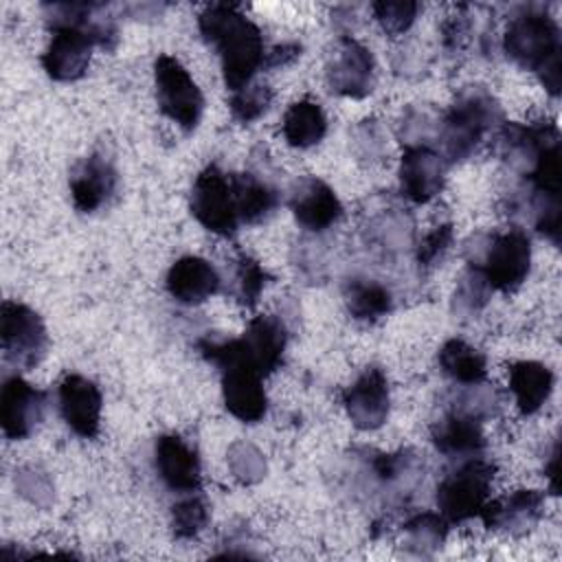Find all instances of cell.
Wrapping results in <instances>:
<instances>
[{
	"mask_svg": "<svg viewBox=\"0 0 562 562\" xmlns=\"http://www.w3.org/2000/svg\"><path fill=\"white\" fill-rule=\"evenodd\" d=\"M198 31L209 48L215 50L224 86L237 92L252 83L266 64L261 29L246 18L237 4L211 2L198 13Z\"/></svg>",
	"mask_w": 562,
	"mask_h": 562,
	"instance_id": "cell-1",
	"label": "cell"
},
{
	"mask_svg": "<svg viewBox=\"0 0 562 562\" xmlns=\"http://www.w3.org/2000/svg\"><path fill=\"white\" fill-rule=\"evenodd\" d=\"M503 110L496 97L483 86H465L450 108L439 116V154L446 162H463L503 127Z\"/></svg>",
	"mask_w": 562,
	"mask_h": 562,
	"instance_id": "cell-2",
	"label": "cell"
},
{
	"mask_svg": "<svg viewBox=\"0 0 562 562\" xmlns=\"http://www.w3.org/2000/svg\"><path fill=\"white\" fill-rule=\"evenodd\" d=\"M503 50L516 66L536 72L551 97L560 94L562 37L558 22L549 13L536 7L516 13L503 33Z\"/></svg>",
	"mask_w": 562,
	"mask_h": 562,
	"instance_id": "cell-3",
	"label": "cell"
},
{
	"mask_svg": "<svg viewBox=\"0 0 562 562\" xmlns=\"http://www.w3.org/2000/svg\"><path fill=\"white\" fill-rule=\"evenodd\" d=\"M503 162L542 191H560V134L551 121L503 123L496 132Z\"/></svg>",
	"mask_w": 562,
	"mask_h": 562,
	"instance_id": "cell-4",
	"label": "cell"
},
{
	"mask_svg": "<svg viewBox=\"0 0 562 562\" xmlns=\"http://www.w3.org/2000/svg\"><path fill=\"white\" fill-rule=\"evenodd\" d=\"M288 329L279 316L259 314L255 316L241 338H200V356L215 364L226 367L231 362H244L263 378L274 373L285 356Z\"/></svg>",
	"mask_w": 562,
	"mask_h": 562,
	"instance_id": "cell-5",
	"label": "cell"
},
{
	"mask_svg": "<svg viewBox=\"0 0 562 562\" xmlns=\"http://www.w3.org/2000/svg\"><path fill=\"white\" fill-rule=\"evenodd\" d=\"M465 261L479 270L492 290L512 294L529 277L531 270V239L525 228H509L503 233H476L465 241Z\"/></svg>",
	"mask_w": 562,
	"mask_h": 562,
	"instance_id": "cell-6",
	"label": "cell"
},
{
	"mask_svg": "<svg viewBox=\"0 0 562 562\" xmlns=\"http://www.w3.org/2000/svg\"><path fill=\"white\" fill-rule=\"evenodd\" d=\"M494 481V465L483 457H470L457 461L439 481L435 498L439 514L448 522H463L481 514L490 501V487Z\"/></svg>",
	"mask_w": 562,
	"mask_h": 562,
	"instance_id": "cell-7",
	"label": "cell"
},
{
	"mask_svg": "<svg viewBox=\"0 0 562 562\" xmlns=\"http://www.w3.org/2000/svg\"><path fill=\"white\" fill-rule=\"evenodd\" d=\"M154 86L158 110L169 121H173L182 132H193L204 112V97L178 57H156Z\"/></svg>",
	"mask_w": 562,
	"mask_h": 562,
	"instance_id": "cell-8",
	"label": "cell"
},
{
	"mask_svg": "<svg viewBox=\"0 0 562 562\" xmlns=\"http://www.w3.org/2000/svg\"><path fill=\"white\" fill-rule=\"evenodd\" d=\"M2 358L13 369H35L48 349V331L42 316L18 301H4L0 310Z\"/></svg>",
	"mask_w": 562,
	"mask_h": 562,
	"instance_id": "cell-9",
	"label": "cell"
},
{
	"mask_svg": "<svg viewBox=\"0 0 562 562\" xmlns=\"http://www.w3.org/2000/svg\"><path fill=\"white\" fill-rule=\"evenodd\" d=\"M189 209L191 215L213 235L233 237L241 226L235 209L231 173L222 171L217 165H209L195 176Z\"/></svg>",
	"mask_w": 562,
	"mask_h": 562,
	"instance_id": "cell-10",
	"label": "cell"
},
{
	"mask_svg": "<svg viewBox=\"0 0 562 562\" xmlns=\"http://www.w3.org/2000/svg\"><path fill=\"white\" fill-rule=\"evenodd\" d=\"M375 79L378 70L371 48L351 35H340L336 50L325 66V83L329 92L347 99H364L373 92Z\"/></svg>",
	"mask_w": 562,
	"mask_h": 562,
	"instance_id": "cell-11",
	"label": "cell"
},
{
	"mask_svg": "<svg viewBox=\"0 0 562 562\" xmlns=\"http://www.w3.org/2000/svg\"><path fill=\"white\" fill-rule=\"evenodd\" d=\"M288 206L296 224L316 235L334 228L345 215L336 191L316 176H301L290 184Z\"/></svg>",
	"mask_w": 562,
	"mask_h": 562,
	"instance_id": "cell-12",
	"label": "cell"
},
{
	"mask_svg": "<svg viewBox=\"0 0 562 562\" xmlns=\"http://www.w3.org/2000/svg\"><path fill=\"white\" fill-rule=\"evenodd\" d=\"M46 413V393L22 375H9L0 389V426L7 439L20 441L35 432Z\"/></svg>",
	"mask_w": 562,
	"mask_h": 562,
	"instance_id": "cell-13",
	"label": "cell"
},
{
	"mask_svg": "<svg viewBox=\"0 0 562 562\" xmlns=\"http://www.w3.org/2000/svg\"><path fill=\"white\" fill-rule=\"evenodd\" d=\"M347 417L358 430H375L389 419L391 389L380 367H367L342 393Z\"/></svg>",
	"mask_w": 562,
	"mask_h": 562,
	"instance_id": "cell-14",
	"label": "cell"
},
{
	"mask_svg": "<svg viewBox=\"0 0 562 562\" xmlns=\"http://www.w3.org/2000/svg\"><path fill=\"white\" fill-rule=\"evenodd\" d=\"M57 408L66 426L81 439H94L101 430L103 395L86 375L70 373L57 386Z\"/></svg>",
	"mask_w": 562,
	"mask_h": 562,
	"instance_id": "cell-15",
	"label": "cell"
},
{
	"mask_svg": "<svg viewBox=\"0 0 562 562\" xmlns=\"http://www.w3.org/2000/svg\"><path fill=\"white\" fill-rule=\"evenodd\" d=\"M70 198L79 213H94L110 202L119 187V171L105 151H92L70 171Z\"/></svg>",
	"mask_w": 562,
	"mask_h": 562,
	"instance_id": "cell-16",
	"label": "cell"
},
{
	"mask_svg": "<svg viewBox=\"0 0 562 562\" xmlns=\"http://www.w3.org/2000/svg\"><path fill=\"white\" fill-rule=\"evenodd\" d=\"M154 468L158 479L178 494L200 492L202 463L191 443L180 435H160L154 443Z\"/></svg>",
	"mask_w": 562,
	"mask_h": 562,
	"instance_id": "cell-17",
	"label": "cell"
},
{
	"mask_svg": "<svg viewBox=\"0 0 562 562\" xmlns=\"http://www.w3.org/2000/svg\"><path fill=\"white\" fill-rule=\"evenodd\" d=\"M544 514V496L538 490H514L503 498L487 501L479 514L483 525L507 536L529 533Z\"/></svg>",
	"mask_w": 562,
	"mask_h": 562,
	"instance_id": "cell-18",
	"label": "cell"
},
{
	"mask_svg": "<svg viewBox=\"0 0 562 562\" xmlns=\"http://www.w3.org/2000/svg\"><path fill=\"white\" fill-rule=\"evenodd\" d=\"M446 165L448 162L432 147H406L397 167L402 195L415 204L430 202L443 189Z\"/></svg>",
	"mask_w": 562,
	"mask_h": 562,
	"instance_id": "cell-19",
	"label": "cell"
},
{
	"mask_svg": "<svg viewBox=\"0 0 562 562\" xmlns=\"http://www.w3.org/2000/svg\"><path fill=\"white\" fill-rule=\"evenodd\" d=\"M220 371L226 411L244 424L261 422L268 413V395L261 382L263 375L244 362H231Z\"/></svg>",
	"mask_w": 562,
	"mask_h": 562,
	"instance_id": "cell-20",
	"label": "cell"
},
{
	"mask_svg": "<svg viewBox=\"0 0 562 562\" xmlns=\"http://www.w3.org/2000/svg\"><path fill=\"white\" fill-rule=\"evenodd\" d=\"M430 441L443 457L452 461L481 457L485 450L483 422L443 404L439 417L430 422Z\"/></svg>",
	"mask_w": 562,
	"mask_h": 562,
	"instance_id": "cell-21",
	"label": "cell"
},
{
	"mask_svg": "<svg viewBox=\"0 0 562 562\" xmlns=\"http://www.w3.org/2000/svg\"><path fill=\"white\" fill-rule=\"evenodd\" d=\"M94 42L81 29H55L42 53V68L53 81H77L90 66Z\"/></svg>",
	"mask_w": 562,
	"mask_h": 562,
	"instance_id": "cell-22",
	"label": "cell"
},
{
	"mask_svg": "<svg viewBox=\"0 0 562 562\" xmlns=\"http://www.w3.org/2000/svg\"><path fill=\"white\" fill-rule=\"evenodd\" d=\"M169 296L182 305H200L222 290L220 270L204 257L187 255L171 263L165 277Z\"/></svg>",
	"mask_w": 562,
	"mask_h": 562,
	"instance_id": "cell-23",
	"label": "cell"
},
{
	"mask_svg": "<svg viewBox=\"0 0 562 562\" xmlns=\"http://www.w3.org/2000/svg\"><path fill=\"white\" fill-rule=\"evenodd\" d=\"M231 187L235 198V209L241 226H255L268 222L279 209L281 193L270 176L261 171L231 173Z\"/></svg>",
	"mask_w": 562,
	"mask_h": 562,
	"instance_id": "cell-24",
	"label": "cell"
},
{
	"mask_svg": "<svg viewBox=\"0 0 562 562\" xmlns=\"http://www.w3.org/2000/svg\"><path fill=\"white\" fill-rule=\"evenodd\" d=\"M509 391L522 415L538 413L553 391V371L538 360H518L507 373Z\"/></svg>",
	"mask_w": 562,
	"mask_h": 562,
	"instance_id": "cell-25",
	"label": "cell"
},
{
	"mask_svg": "<svg viewBox=\"0 0 562 562\" xmlns=\"http://www.w3.org/2000/svg\"><path fill=\"white\" fill-rule=\"evenodd\" d=\"M342 303L351 318L360 323H378L391 314L393 294L378 279L351 274L342 283Z\"/></svg>",
	"mask_w": 562,
	"mask_h": 562,
	"instance_id": "cell-26",
	"label": "cell"
},
{
	"mask_svg": "<svg viewBox=\"0 0 562 562\" xmlns=\"http://www.w3.org/2000/svg\"><path fill=\"white\" fill-rule=\"evenodd\" d=\"M281 134L294 149H310L318 145L327 134V116L318 101L301 99L294 101L281 121Z\"/></svg>",
	"mask_w": 562,
	"mask_h": 562,
	"instance_id": "cell-27",
	"label": "cell"
},
{
	"mask_svg": "<svg viewBox=\"0 0 562 562\" xmlns=\"http://www.w3.org/2000/svg\"><path fill=\"white\" fill-rule=\"evenodd\" d=\"M270 283L268 270L255 257L239 252L231 259L226 268V277H222V285L226 294L241 307H255L259 303L261 292Z\"/></svg>",
	"mask_w": 562,
	"mask_h": 562,
	"instance_id": "cell-28",
	"label": "cell"
},
{
	"mask_svg": "<svg viewBox=\"0 0 562 562\" xmlns=\"http://www.w3.org/2000/svg\"><path fill=\"white\" fill-rule=\"evenodd\" d=\"M441 373L459 386L483 382L487 375V358L483 351L461 338H450L441 345L437 356Z\"/></svg>",
	"mask_w": 562,
	"mask_h": 562,
	"instance_id": "cell-29",
	"label": "cell"
},
{
	"mask_svg": "<svg viewBox=\"0 0 562 562\" xmlns=\"http://www.w3.org/2000/svg\"><path fill=\"white\" fill-rule=\"evenodd\" d=\"M364 233L367 241L382 255H395L413 244V220L400 209H386L367 222Z\"/></svg>",
	"mask_w": 562,
	"mask_h": 562,
	"instance_id": "cell-30",
	"label": "cell"
},
{
	"mask_svg": "<svg viewBox=\"0 0 562 562\" xmlns=\"http://www.w3.org/2000/svg\"><path fill=\"white\" fill-rule=\"evenodd\" d=\"M448 520L441 514L435 512H422L411 516L402 525V536H404V547L422 558L432 555L437 549L443 547L446 536H448Z\"/></svg>",
	"mask_w": 562,
	"mask_h": 562,
	"instance_id": "cell-31",
	"label": "cell"
},
{
	"mask_svg": "<svg viewBox=\"0 0 562 562\" xmlns=\"http://www.w3.org/2000/svg\"><path fill=\"white\" fill-rule=\"evenodd\" d=\"M492 292L494 290L487 283V279L479 270L468 266L454 285L450 310L454 316L463 321L476 318L483 312V307L490 303Z\"/></svg>",
	"mask_w": 562,
	"mask_h": 562,
	"instance_id": "cell-32",
	"label": "cell"
},
{
	"mask_svg": "<svg viewBox=\"0 0 562 562\" xmlns=\"http://www.w3.org/2000/svg\"><path fill=\"white\" fill-rule=\"evenodd\" d=\"M439 116L441 112L432 110L428 103H413L408 105L397 125V136L404 147H417L426 145L432 147L437 138V127H439Z\"/></svg>",
	"mask_w": 562,
	"mask_h": 562,
	"instance_id": "cell-33",
	"label": "cell"
},
{
	"mask_svg": "<svg viewBox=\"0 0 562 562\" xmlns=\"http://www.w3.org/2000/svg\"><path fill=\"white\" fill-rule=\"evenodd\" d=\"M209 522V505L198 492L187 494L171 507V533L176 540L195 538Z\"/></svg>",
	"mask_w": 562,
	"mask_h": 562,
	"instance_id": "cell-34",
	"label": "cell"
},
{
	"mask_svg": "<svg viewBox=\"0 0 562 562\" xmlns=\"http://www.w3.org/2000/svg\"><path fill=\"white\" fill-rule=\"evenodd\" d=\"M419 11H422V4L413 2V0H378V2H371L373 20L391 37L408 33L411 26L415 24Z\"/></svg>",
	"mask_w": 562,
	"mask_h": 562,
	"instance_id": "cell-35",
	"label": "cell"
},
{
	"mask_svg": "<svg viewBox=\"0 0 562 562\" xmlns=\"http://www.w3.org/2000/svg\"><path fill=\"white\" fill-rule=\"evenodd\" d=\"M272 99H274V92L270 90V86L248 83L246 88L233 92V97L228 99V110L237 123L250 125L270 110Z\"/></svg>",
	"mask_w": 562,
	"mask_h": 562,
	"instance_id": "cell-36",
	"label": "cell"
},
{
	"mask_svg": "<svg viewBox=\"0 0 562 562\" xmlns=\"http://www.w3.org/2000/svg\"><path fill=\"white\" fill-rule=\"evenodd\" d=\"M226 463H228V470L233 472V476L241 485L259 483L266 476V470H268L263 452L257 446L248 443V441L231 443V448L226 452Z\"/></svg>",
	"mask_w": 562,
	"mask_h": 562,
	"instance_id": "cell-37",
	"label": "cell"
},
{
	"mask_svg": "<svg viewBox=\"0 0 562 562\" xmlns=\"http://www.w3.org/2000/svg\"><path fill=\"white\" fill-rule=\"evenodd\" d=\"M474 13L470 4H461L457 9V13L448 15L441 26H439V35H441V48L446 55H457L461 53L465 46H470V42L476 35V22H474Z\"/></svg>",
	"mask_w": 562,
	"mask_h": 562,
	"instance_id": "cell-38",
	"label": "cell"
},
{
	"mask_svg": "<svg viewBox=\"0 0 562 562\" xmlns=\"http://www.w3.org/2000/svg\"><path fill=\"white\" fill-rule=\"evenodd\" d=\"M454 241V228L450 222H443V224H437L432 226L417 244L415 248V261H417V268L422 272H430L435 270L443 257L448 255L450 246Z\"/></svg>",
	"mask_w": 562,
	"mask_h": 562,
	"instance_id": "cell-39",
	"label": "cell"
},
{
	"mask_svg": "<svg viewBox=\"0 0 562 562\" xmlns=\"http://www.w3.org/2000/svg\"><path fill=\"white\" fill-rule=\"evenodd\" d=\"M15 490L37 507H48L55 501L53 481L37 465H24L15 470Z\"/></svg>",
	"mask_w": 562,
	"mask_h": 562,
	"instance_id": "cell-40",
	"label": "cell"
},
{
	"mask_svg": "<svg viewBox=\"0 0 562 562\" xmlns=\"http://www.w3.org/2000/svg\"><path fill=\"white\" fill-rule=\"evenodd\" d=\"M353 149L360 160L375 162L386 151V134L378 119H364L353 130Z\"/></svg>",
	"mask_w": 562,
	"mask_h": 562,
	"instance_id": "cell-41",
	"label": "cell"
},
{
	"mask_svg": "<svg viewBox=\"0 0 562 562\" xmlns=\"http://www.w3.org/2000/svg\"><path fill=\"white\" fill-rule=\"evenodd\" d=\"M393 70H395V75L406 77V79L426 75V70H428V57H426V53H424L419 46L408 44V46L400 48L397 55L393 57Z\"/></svg>",
	"mask_w": 562,
	"mask_h": 562,
	"instance_id": "cell-42",
	"label": "cell"
},
{
	"mask_svg": "<svg viewBox=\"0 0 562 562\" xmlns=\"http://www.w3.org/2000/svg\"><path fill=\"white\" fill-rule=\"evenodd\" d=\"M301 44L299 42H283V44H277L274 48H270L266 53V64L263 68H283L292 61H296L301 57Z\"/></svg>",
	"mask_w": 562,
	"mask_h": 562,
	"instance_id": "cell-43",
	"label": "cell"
},
{
	"mask_svg": "<svg viewBox=\"0 0 562 562\" xmlns=\"http://www.w3.org/2000/svg\"><path fill=\"white\" fill-rule=\"evenodd\" d=\"M558 463H560V443L553 441V448H551V454H549V463L544 465V474L549 479V487H551L553 494H558V479H560Z\"/></svg>",
	"mask_w": 562,
	"mask_h": 562,
	"instance_id": "cell-44",
	"label": "cell"
}]
</instances>
